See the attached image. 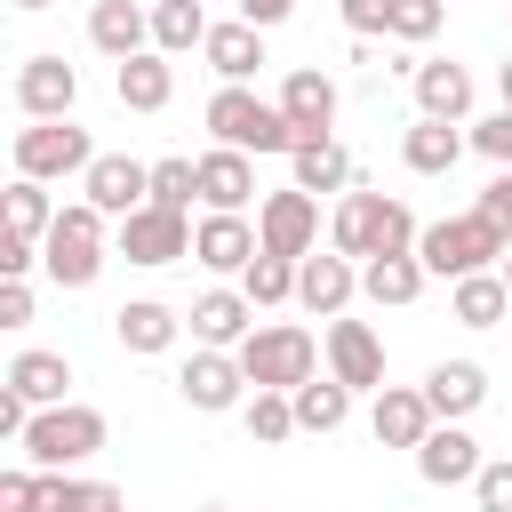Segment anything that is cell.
<instances>
[{
    "label": "cell",
    "instance_id": "cell-1",
    "mask_svg": "<svg viewBox=\"0 0 512 512\" xmlns=\"http://www.w3.org/2000/svg\"><path fill=\"white\" fill-rule=\"evenodd\" d=\"M336 256H416V216L400 208V200H384V192H344V208H336Z\"/></svg>",
    "mask_w": 512,
    "mask_h": 512
},
{
    "label": "cell",
    "instance_id": "cell-2",
    "mask_svg": "<svg viewBox=\"0 0 512 512\" xmlns=\"http://www.w3.org/2000/svg\"><path fill=\"white\" fill-rule=\"evenodd\" d=\"M416 256H424V272H440V280H472V272H496V264L512 256V240L472 208V216H440V224H424Z\"/></svg>",
    "mask_w": 512,
    "mask_h": 512
},
{
    "label": "cell",
    "instance_id": "cell-3",
    "mask_svg": "<svg viewBox=\"0 0 512 512\" xmlns=\"http://www.w3.org/2000/svg\"><path fill=\"white\" fill-rule=\"evenodd\" d=\"M208 136L232 144V152H296V128L280 104L248 96V88H216L208 96Z\"/></svg>",
    "mask_w": 512,
    "mask_h": 512
},
{
    "label": "cell",
    "instance_id": "cell-4",
    "mask_svg": "<svg viewBox=\"0 0 512 512\" xmlns=\"http://www.w3.org/2000/svg\"><path fill=\"white\" fill-rule=\"evenodd\" d=\"M40 264H48L56 288H88V280L104 272V208H88V200L56 208V224H48V240H40Z\"/></svg>",
    "mask_w": 512,
    "mask_h": 512
},
{
    "label": "cell",
    "instance_id": "cell-5",
    "mask_svg": "<svg viewBox=\"0 0 512 512\" xmlns=\"http://www.w3.org/2000/svg\"><path fill=\"white\" fill-rule=\"evenodd\" d=\"M104 408H80V400H64V408H32V432H24V456L40 464V472H64V464H80V456H96L104 448Z\"/></svg>",
    "mask_w": 512,
    "mask_h": 512
},
{
    "label": "cell",
    "instance_id": "cell-6",
    "mask_svg": "<svg viewBox=\"0 0 512 512\" xmlns=\"http://www.w3.org/2000/svg\"><path fill=\"white\" fill-rule=\"evenodd\" d=\"M240 368H248L256 392H296V384H312L320 344H312L304 328H256V336L240 344Z\"/></svg>",
    "mask_w": 512,
    "mask_h": 512
},
{
    "label": "cell",
    "instance_id": "cell-7",
    "mask_svg": "<svg viewBox=\"0 0 512 512\" xmlns=\"http://www.w3.org/2000/svg\"><path fill=\"white\" fill-rule=\"evenodd\" d=\"M88 168H96L88 128H72V120H32V128H16V176L48 184V176H88Z\"/></svg>",
    "mask_w": 512,
    "mask_h": 512
},
{
    "label": "cell",
    "instance_id": "cell-8",
    "mask_svg": "<svg viewBox=\"0 0 512 512\" xmlns=\"http://www.w3.org/2000/svg\"><path fill=\"white\" fill-rule=\"evenodd\" d=\"M312 232H320V208H312V192H296V184L264 192V208H256V240H264V256H288V264H304V256H312Z\"/></svg>",
    "mask_w": 512,
    "mask_h": 512
},
{
    "label": "cell",
    "instance_id": "cell-9",
    "mask_svg": "<svg viewBox=\"0 0 512 512\" xmlns=\"http://www.w3.org/2000/svg\"><path fill=\"white\" fill-rule=\"evenodd\" d=\"M80 192H88V208H104V216H136V208H152V168L144 160H128V152H96V168L80 176Z\"/></svg>",
    "mask_w": 512,
    "mask_h": 512
},
{
    "label": "cell",
    "instance_id": "cell-10",
    "mask_svg": "<svg viewBox=\"0 0 512 512\" xmlns=\"http://www.w3.org/2000/svg\"><path fill=\"white\" fill-rule=\"evenodd\" d=\"M176 392L200 408V416H224V408H240V392H248V368H240V352H192L184 368H176Z\"/></svg>",
    "mask_w": 512,
    "mask_h": 512
},
{
    "label": "cell",
    "instance_id": "cell-11",
    "mask_svg": "<svg viewBox=\"0 0 512 512\" xmlns=\"http://www.w3.org/2000/svg\"><path fill=\"white\" fill-rule=\"evenodd\" d=\"M16 104H24V120H72V104H80V72H72L64 56H24V72H16Z\"/></svg>",
    "mask_w": 512,
    "mask_h": 512
},
{
    "label": "cell",
    "instance_id": "cell-12",
    "mask_svg": "<svg viewBox=\"0 0 512 512\" xmlns=\"http://www.w3.org/2000/svg\"><path fill=\"white\" fill-rule=\"evenodd\" d=\"M432 424H440V416H432L424 384H384V392H376V408H368L376 448H424V432H432Z\"/></svg>",
    "mask_w": 512,
    "mask_h": 512
},
{
    "label": "cell",
    "instance_id": "cell-13",
    "mask_svg": "<svg viewBox=\"0 0 512 512\" xmlns=\"http://www.w3.org/2000/svg\"><path fill=\"white\" fill-rule=\"evenodd\" d=\"M120 256L128 264H176V256H192V224L176 208H136L120 224Z\"/></svg>",
    "mask_w": 512,
    "mask_h": 512
},
{
    "label": "cell",
    "instance_id": "cell-14",
    "mask_svg": "<svg viewBox=\"0 0 512 512\" xmlns=\"http://www.w3.org/2000/svg\"><path fill=\"white\" fill-rule=\"evenodd\" d=\"M328 376L352 384V392H384V344L368 320H336L328 328Z\"/></svg>",
    "mask_w": 512,
    "mask_h": 512
},
{
    "label": "cell",
    "instance_id": "cell-15",
    "mask_svg": "<svg viewBox=\"0 0 512 512\" xmlns=\"http://www.w3.org/2000/svg\"><path fill=\"white\" fill-rule=\"evenodd\" d=\"M280 112H288V128H296V144H320L328 128H336V80L328 72H288L280 80Z\"/></svg>",
    "mask_w": 512,
    "mask_h": 512
},
{
    "label": "cell",
    "instance_id": "cell-16",
    "mask_svg": "<svg viewBox=\"0 0 512 512\" xmlns=\"http://www.w3.org/2000/svg\"><path fill=\"white\" fill-rule=\"evenodd\" d=\"M480 440L464 432V424H432L424 432V448H416V472L432 480V488H464V480H480Z\"/></svg>",
    "mask_w": 512,
    "mask_h": 512
},
{
    "label": "cell",
    "instance_id": "cell-17",
    "mask_svg": "<svg viewBox=\"0 0 512 512\" xmlns=\"http://www.w3.org/2000/svg\"><path fill=\"white\" fill-rule=\"evenodd\" d=\"M200 200H208V216H240V208L256 200V168H248V152H232V144L200 152Z\"/></svg>",
    "mask_w": 512,
    "mask_h": 512
},
{
    "label": "cell",
    "instance_id": "cell-18",
    "mask_svg": "<svg viewBox=\"0 0 512 512\" xmlns=\"http://www.w3.org/2000/svg\"><path fill=\"white\" fill-rule=\"evenodd\" d=\"M256 256H264V240H256L248 216H208L192 232V264H208V272H248Z\"/></svg>",
    "mask_w": 512,
    "mask_h": 512
},
{
    "label": "cell",
    "instance_id": "cell-19",
    "mask_svg": "<svg viewBox=\"0 0 512 512\" xmlns=\"http://www.w3.org/2000/svg\"><path fill=\"white\" fill-rule=\"evenodd\" d=\"M88 40H96L112 64H128V56H144V40H152V8H136V0H96V8H88Z\"/></svg>",
    "mask_w": 512,
    "mask_h": 512
},
{
    "label": "cell",
    "instance_id": "cell-20",
    "mask_svg": "<svg viewBox=\"0 0 512 512\" xmlns=\"http://www.w3.org/2000/svg\"><path fill=\"white\" fill-rule=\"evenodd\" d=\"M248 312H256V304H248L240 288H208V296L192 304V336H200L208 352H240V344L256 336V328H248Z\"/></svg>",
    "mask_w": 512,
    "mask_h": 512
},
{
    "label": "cell",
    "instance_id": "cell-21",
    "mask_svg": "<svg viewBox=\"0 0 512 512\" xmlns=\"http://www.w3.org/2000/svg\"><path fill=\"white\" fill-rule=\"evenodd\" d=\"M424 400H432L440 424H464V416L488 400V368H480V360H440V368L424 376Z\"/></svg>",
    "mask_w": 512,
    "mask_h": 512
},
{
    "label": "cell",
    "instance_id": "cell-22",
    "mask_svg": "<svg viewBox=\"0 0 512 512\" xmlns=\"http://www.w3.org/2000/svg\"><path fill=\"white\" fill-rule=\"evenodd\" d=\"M408 80H416V112H424V120H464V112H472V72H464V64L432 56V64H416Z\"/></svg>",
    "mask_w": 512,
    "mask_h": 512
},
{
    "label": "cell",
    "instance_id": "cell-23",
    "mask_svg": "<svg viewBox=\"0 0 512 512\" xmlns=\"http://www.w3.org/2000/svg\"><path fill=\"white\" fill-rule=\"evenodd\" d=\"M352 288H360L352 256H304V264H296V304H304V312H328V320H336V312L352 304Z\"/></svg>",
    "mask_w": 512,
    "mask_h": 512
},
{
    "label": "cell",
    "instance_id": "cell-24",
    "mask_svg": "<svg viewBox=\"0 0 512 512\" xmlns=\"http://www.w3.org/2000/svg\"><path fill=\"white\" fill-rule=\"evenodd\" d=\"M112 88H120L128 112H160V104L176 96V64H168L160 48H144V56H128V64L112 72Z\"/></svg>",
    "mask_w": 512,
    "mask_h": 512
},
{
    "label": "cell",
    "instance_id": "cell-25",
    "mask_svg": "<svg viewBox=\"0 0 512 512\" xmlns=\"http://www.w3.org/2000/svg\"><path fill=\"white\" fill-rule=\"evenodd\" d=\"M464 144H472V136H456V120H424V112H416V128L400 136V160H408L416 176H448V168L464 160Z\"/></svg>",
    "mask_w": 512,
    "mask_h": 512
},
{
    "label": "cell",
    "instance_id": "cell-26",
    "mask_svg": "<svg viewBox=\"0 0 512 512\" xmlns=\"http://www.w3.org/2000/svg\"><path fill=\"white\" fill-rule=\"evenodd\" d=\"M200 56H208V72H216L224 88H240V80L264 64V32H256V24H216Z\"/></svg>",
    "mask_w": 512,
    "mask_h": 512
},
{
    "label": "cell",
    "instance_id": "cell-27",
    "mask_svg": "<svg viewBox=\"0 0 512 512\" xmlns=\"http://www.w3.org/2000/svg\"><path fill=\"white\" fill-rule=\"evenodd\" d=\"M176 328H184V320H176L160 296H136V304H120V312H112V336H120L128 352H168V344H176Z\"/></svg>",
    "mask_w": 512,
    "mask_h": 512
},
{
    "label": "cell",
    "instance_id": "cell-28",
    "mask_svg": "<svg viewBox=\"0 0 512 512\" xmlns=\"http://www.w3.org/2000/svg\"><path fill=\"white\" fill-rule=\"evenodd\" d=\"M8 384L32 400V408H64V384H72V360L64 352H16L8 360Z\"/></svg>",
    "mask_w": 512,
    "mask_h": 512
},
{
    "label": "cell",
    "instance_id": "cell-29",
    "mask_svg": "<svg viewBox=\"0 0 512 512\" xmlns=\"http://www.w3.org/2000/svg\"><path fill=\"white\" fill-rule=\"evenodd\" d=\"M32 512H128V504H120V488H104V480H64V472H40Z\"/></svg>",
    "mask_w": 512,
    "mask_h": 512
},
{
    "label": "cell",
    "instance_id": "cell-30",
    "mask_svg": "<svg viewBox=\"0 0 512 512\" xmlns=\"http://www.w3.org/2000/svg\"><path fill=\"white\" fill-rule=\"evenodd\" d=\"M208 32H216V24H208V8H200V0H160V8H152V48H160V56L208 48Z\"/></svg>",
    "mask_w": 512,
    "mask_h": 512
},
{
    "label": "cell",
    "instance_id": "cell-31",
    "mask_svg": "<svg viewBox=\"0 0 512 512\" xmlns=\"http://www.w3.org/2000/svg\"><path fill=\"white\" fill-rule=\"evenodd\" d=\"M288 160H296V192H344V184H352V152H344L336 136H320V144H296Z\"/></svg>",
    "mask_w": 512,
    "mask_h": 512
},
{
    "label": "cell",
    "instance_id": "cell-32",
    "mask_svg": "<svg viewBox=\"0 0 512 512\" xmlns=\"http://www.w3.org/2000/svg\"><path fill=\"white\" fill-rule=\"evenodd\" d=\"M448 312H456L464 328H496V320L512 312V288H504V272H472V280H456Z\"/></svg>",
    "mask_w": 512,
    "mask_h": 512
},
{
    "label": "cell",
    "instance_id": "cell-33",
    "mask_svg": "<svg viewBox=\"0 0 512 512\" xmlns=\"http://www.w3.org/2000/svg\"><path fill=\"white\" fill-rule=\"evenodd\" d=\"M288 400H296V432H336V424L352 416V384H336V376H312V384H296Z\"/></svg>",
    "mask_w": 512,
    "mask_h": 512
},
{
    "label": "cell",
    "instance_id": "cell-34",
    "mask_svg": "<svg viewBox=\"0 0 512 512\" xmlns=\"http://www.w3.org/2000/svg\"><path fill=\"white\" fill-rule=\"evenodd\" d=\"M360 288H368L376 304H416V296H424V256H376V264L360 272Z\"/></svg>",
    "mask_w": 512,
    "mask_h": 512
},
{
    "label": "cell",
    "instance_id": "cell-35",
    "mask_svg": "<svg viewBox=\"0 0 512 512\" xmlns=\"http://www.w3.org/2000/svg\"><path fill=\"white\" fill-rule=\"evenodd\" d=\"M48 224H56V208H48V192H40L32 176H16V184H8V232L40 248V240H48Z\"/></svg>",
    "mask_w": 512,
    "mask_h": 512
},
{
    "label": "cell",
    "instance_id": "cell-36",
    "mask_svg": "<svg viewBox=\"0 0 512 512\" xmlns=\"http://www.w3.org/2000/svg\"><path fill=\"white\" fill-rule=\"evenodd\" d=\"M240 424H248V440H264V448H280V440L296 432V400H288V392H248V408H240Z\"/></svg>",
    "mask_w": 512,
    "mask_h": 512
},
{
    "label": "cell",
    "instance_id": "cell-37",
    "mask_svg": "<svg viewBox=\"0 0 512 512\" xmlns=\"http://www.w3.org/2000/svg\"><path fill=\"white\" fill-rule=\"evenodd\" d=\"M240 296H248V304H288V296H296V264H288V256H256V264L240 272Z\"/></svg>",
    "mask_w": 512,
    "mask_h": 512
},
{
    "label": "cell",
    "instance_id": "cell-38",
    "mask_svg": "<svg viewBox=\"0 0 512 512\" xmlns=\"http://www.w3.org/2000/svg\"><path fill=\"white\" fill-rule=\"evenodd\" d=\"M192 200H200V160H160L152 168V208H176L184 216Z\"/></svg>",
    "mask_w": 512,
    "mask_h": 512
},
{
    "label": "cell",
    "instance_id": "cell-39",
    "mask_svg": "<svg viewBox=\"0 0 512 512\" xmlns=\"http://www.w3.org/2000/svg\"><path fill=\"white\" fill-rule=\"evenodd\" d=\"M440 16H448V0H392V40H432L440 32Z\"/></svg>",
    "mask_w": 512,
    "mask_h": 512
},
{
    "label": "cell",
    "instance_id": "cell-40",
    "mask_svg": "<svg viewBox=\"0 0 512 512\" xmlns=\"http://www.w3.org/2000/svg\"><path fill=\"white\" fill-rule=\"evenodd\" d=\"M472 496H480V512H512V456H488L480 480H472Z\"/></svg>",
    "mask_w": 512,
    "mask_h": 512
},
{
    "label": "cell",
    "instance_id": "cell-41",
    "mask_svg": "<svg viewBox=\"0 0 512 512\" xmlns=\"http://www.w3.org/2000/svg\"><path fill=\"white\" fill-rule=\"evenodd\" d=\"M472 152H488L496 168H512V112H488V120H472Z\"/></svg>",
    "mask_w": 512,
    "mask_h": 512
},
{
    "label": "cell",
    "instance_id": "cell-42",
    "mask_svg": "<svg viewBox=\"0 0 512 512\" xmlns=\"http://www.w3.org/2000/svg\"><path fill=\"white\" fill-rule=\"evenodd\" d=\"M344 24H352V40H376V32H392V0H344Z\"/></svg>",
    "mask_w": 512,
    "mask_h": 512
},
{
    "label": "cell",
    "instance_id": "cell-43",
    "mask_svg": "<svg viewBox=\"0 0 512 512\" xmlns=\"http://www.w3.org/2000/svg\"><path fill=\"white\" fill-rule=\"evenodd\" d=\"M480 216H488V224L512 240V168H496V176H488V192H480Z\"/></svg>",
    "mask_w": 512,
    "mask_h": 512
},
{
    "label": "cell",
    "instance_id": "cell-44",
    "mask_svg": "<svg viewBox=\"0 0 512 512\" xmlns=\"http://www.w3.org/2000/svg\"><path fill=\"white\" fill-rule=\"evenodd\" d=\"M32 488L40 472H0V512H32Z\"/></svg>",
    "mask_w": 512,
    "mask_h": 512
},
{
    "label": "cell",
    "instance_id": "cell-45",
    "mask_svg": "<svg viewBox=\"0 0 512 512\" xmlns=\"http://www.w3.org/2000/svg\"><path fill=\"white\" fill-rule=\"evenodd\" d=\"M32 264H40V248H32V240H16V232H8V240H0V272H8V280H24V272H32Z\"/></svg>",
    "mask_w": 512,
    "mask_h": 512
},
{
    "label": "cell",
    "instance_id": "cell-46",
    "mask_svg": "<svg viewBox=\"0 0 512 512\" xmlns=\"http://www.w3.org/2000/svg\"><path fill=\"white\" fill-rule=\"evenodd\" d=\"M24 320H32V288L8 280V288H0V328H24Z\"/></svg>",
    "mask_w": 512,
    "mask_h": 512
},
{
    "label": "cell",
    "instance_id": "cell-47",
    "mask_svg": "<svg viewBox=\"0 0 512 512\" xmlns=\"http://www.w3.org/2000/svg\"><path fill=\"white\" fill-rule=\"evenodd\" d=\"M288 8H296V0H240V24H256V32H264V24H280Z\"/></svg>",
    "mask_w": 512,
    "mask_h": 512
},
{
    "label": "cell",
    "instance_id": "cell-48",
    "mask_svg": "<svg viewBox=\"0 0 512 512\" xmlns=\"http://www.w3.org/2000/svg\"><path fill=\"white\" fill-rule=\"evenodd\" d=\"M496 88H504V112H512V64H504V72H496Z\"/></svg>",
    "mask_w": 512,
    "mask_h": 512
},
{
    "label": "cell",
    "instance_id": "cell-49",
    "mask_svg": "<svg viewBox=\"0 0 512 512\" xmlns=\"http://www.w3.org/2000/svg\"><path fill=\"white\" fill-rule=\"evenodd\" d=\"M16 8H56V0H16Z\"/></svg>",
    "mask_w": 512,
    "mask_h": 512
},
{
    "label": "cell",
    "instance_id": "cell-50",
    "mask_svg": "<svg viewBox=\"0 0 512 512\" xmlns=\"http://www.w3.org/2000/svg\"><path fill=\"white\" fill-rule=\"evenodd\" d=\"M496 272H504V288H512V256H504V264H496Z\"/></svg>",
    "mask_w": 512,
    "mask_h": 512
},
{
    "label": "cell",
    "instance_id": "cell-51",
    "mask_svg": "<svg viewBox=\"0 0 512 512\" xmlns=\"http://www.w3.org/2000/svg\"><path fill=\"white\" fill-rule=\"evenodd\" d=\"M136 8H160V0H136Z\"/></svg>",
    "mask_w": 512,
    "mask_h": 512
},
{
    "label": "cell",
    "instance_id": "cell-52",
    "mask_svg": "<svg viewBox=\"0 0 512 512\" xmlns=\"http://www.w3.org/2000/svg\"><path fill=\"white\" fill-rule=\"evenodd\" d=\"M200 512H224V504H200Z\"/></svg>",
    "mask_w": 512,
    "mask_h": 512
}]
</instances>
